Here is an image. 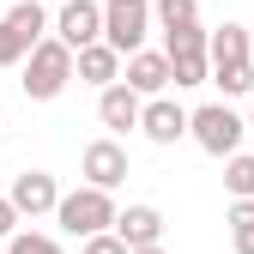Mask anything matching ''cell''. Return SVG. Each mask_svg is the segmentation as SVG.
I'll use <instances>...</instances> for the list:
<instances>
[{"label": "cell", "instance_id": "1", "mask_svg": "<svg viewBox=\"0 0 254 254\" xmlns=\"http://www.w3.org/2000/svg\"><path fill=\"white\" fill-rule=\"evenodd\" d=\"M73 79H79V49H73V43H61L55 30H49V37L24 55V79H18V85H24V97H30V103H55Z\"/></svg>", "mask_w": 254, "mask_h": 254}, {"label": "cell", "instance_id": "2", "mask_svg": "<svg viewBox=\"0 0 254 254\" xmlns=\"http://www.w3.org/2000/svg\"><path fill=\"white\" fill-rule=\"evenodd\" d=\"M212 85H224V97H254V30L242 24L212 30Z\"/></svg>", "mask_w": 254, "mask_h": 254}, {"label": "cell", "instance_id": "3", "mask_svg": "<svg viewBox=\"0 0 254 254\" xmlns=\"http://www.w3.org/2000/svg\"><path fill=\"white\" fill-rule=\"evenodd\" d=\"M55 218H61V230L67 236H97V230H115V200H109V188H73V194H61V206H55Z\"/></svg>", "mask_w": 254, "mask_h": 254}, {"label": "cell", "instance_id": "4", "mask_svg": "<svg viewBox=\"0 0 254 254\" xmlns=\"http://www.w3.org/2000/svg\"><path fill=\"white\" fill-rule=\"evenodd\" d=\"M194 145L206 151V157H230V151H242V133H248V121L230 109V103H206V109H194Z\"/></svg>", "mask_w": 254, "mask_h": 254}, {"label": "cell", "instance_id": "5", "mask_svg": "<svg viewBox=\"0 0 254 254\" xmlns=\"http://www.w3.org/2000/svg\"><path fill=\"white\" fill-rule=\"evenodd\" d=\"M151 0H103V43H115L121 55L145 49V30H151Z\"/></svg>", "mask_w": 254, "mask_h": 254}, {"label": "cell", "instance_id": "6", "mask_svg": "<svg viewBox=\"0 0 254 254\" xmlns=\"http://www.w3.org/2000/svg\"><path fill=\"white\" fill-rule=\"evenodd\" d=\"M79 170H85V182L91 188H115L127 182V151H121V139H91L85 145V157H79Z\"/></svg>", "mask_w": 254, "mask_h": 254}, {"label": "cell", "instance_id": "7", "mask_svg": "<svg viewBox=\"0 0 254 254\" xmlns=\"http://www.w3.org/2000/svg\"><path fill=\"white\" fill-rule=\"evenodd\" d=\"M55 37L73 43V49L97 43V37H103V0H67V6L55 12Z\"/></svg>", "mask_w": 254, "mask_h": 254}, {"label": "cell", "instance_id": "8", "mask_svg": "<svg viewBox=\"0 0 254 254\" xmlns=\"http://www.w3.org/2000/svg\"><path fill=\"white\" fill-rule=\"evenodd\" d=\"M127 85L139 91V97H164V91L176 85L170 79V49H133L127 55V73H121Z\"/></svg>", "mask_w": 254, "mask_h": 254}, {"label": "cell", "instance_id": "9", "mask_svg": "<svg viewBox=\"0 0 254 254\" xmlns=\"http://www.w3.org/2000/svg\"><path fill=\"white\" fill-rule=\"evenodd\" d=\"M188 127H194V115H188L182 103H170V97H145V115H139V133L151 139V145H176Z\"/></svg>", "mask_w": 254, "mask_h": 254}, {"label": "cell", "instance_id": "10", "mask_svg": "<svg viewBox=\"0 0 254 254\" xmlns=\"http://www.w3.org/2000/svg\"><path fill=\"white\" fill-rule=\"evenodd\" d=\"M139 115H145V97H139L127 79L103 85V97H97V121L109 127V133H127V127H139Z\"/></svg>", "mask_w": 254, "mask_h": 254}, {"label": "cell", "instance_id": "11", "mask_svg": "<svg viewBox=\"0 0 254 254\" xmlns=\"http://www.w3.org/2000/svg\"><path fill=\"white\" fill-rule=\"evenodd\" d=\"M12 206H18L24 218H43V212H55V206H61V188H55V176H49V170H24V176H12Z\"/></svg>", "mask_w": 254, "mask_h": 254}, {"label": "cell", "instance_id": "12", "mask_svg": "<svg viewBox=\"0 0 254 254\" xmlns=\"http://www.w3.org/2000/svg\"><path fill=\"white\" fill-rule=\"evenodd\" d=\"M79 79H85V85H97V91L115 85V79H121V49L103 43V37H97V43H85V49H79Z\"/></svg>", "mask_w": 254, "mask_h": 254}, {"label": "cell", "instance_id": "13", "mask_svg": "<svg viewBox=\"0 0 254 254\" xmlns=\"http://www.w3.org/2000/svg\"><path fill=\"white\" fill-rule=\"evenodd\" d=\"M115 230H121V242H127V248L164 242V212H157V206H127V212L115 218Z\"/></svg>", "mask_w": 254, "mask_h": 254}, {"label": "cell", "instance_id": "14", "mask_svg": "<svg viewBox=\"0 0 254 254\" xmlns=\"http://www.w3.org/2000/svg\"><path fill=\"white\" fill-rule=\"evenodd\" d=\"M170 79L176 85H206L212 79V49H182V55H170Z\"/></svg>", "mask_w": 254, "mask_h": 254}, {"label": "cell", "instance_id": "15", "mask_svg": "<svg viewBox=\"0 0 254 254\" xmlns=\"http://www.w3.org/2000/svg\"><path fill=\"white\" fill-rule=\"evenodd\" d=\"M6 24H12V30H18V37H24V43H30V49H37V43H43V37H49V12H43V6H37V0H18V6H12V12H6Z\"/></svg>", "mask_w": 254, "mask_h": 254}, {"label": "cell", "instance_id": "16", "mask_svg": "<svg viewBox=\"0 0 254 254\" xmlns=\"http://www.w3.org/2000/svg\"><path fill=\"white\" fill-rule=\"evenodd\" d=\"M224 188H230V200H248L254 194V157L248 151H230L224 157Z\"/></svg>", "mask_w": 254, "mask_h": 254}, {"label": "cell", "instance_id": "17", "mask_svg": "<svg viewBox=\"0 0 254 254\" xmlns=\"http://www.w3.org/2000/svg\"><path fill=\"white\" fill-rule=\"evenodd\" d=\"M151 12H157L164 30H176V24H194L200 18V0H151Z\"/></svg>", "mask_w": 254, "mask_h": 254}, {"label": "cell", "instance_id": "18", "mask_svg": "<svg viewBox=\"0 0 254 254\" xmlns=\"http://www.w3.org/2000/svg\"><path fill=\"white\" fill-rule=\"evenodd\" d=\"M6 254H61V242L43 236V230H12L6 236Z\"/></svg>", "mask_w": 254, "mask_h": 254}, {"label": "cell", "instance_id": "19", "mask_svg": "<svg viewBox=\"0 0 254 254\" xmlns=\"http://www.w3.org/2000/svg\"><path fill=\"white\" fill-rule=\"evenodd\" d=\"M24 55H30V43L18 37V30H12L6 18H0V67H18V61H24Z\"/></svg>", "mask_w": 254, "mask_h": 254}, {"label": "cell", "instance_id": "20", "mask_svg": "<svg viewBox=\"0 0 254 254\" xmlns=\"http://www.w3.org/2000/svg\"><path fill=\"white\" fill-rule=\"evenodd\" d=\"M85 254H133L121 242V230H97V236H85Z\"/></svg>", "mask_w": 254, "mask_h": 254}, {"label": "cell", "instance_id": "21", "mask_svg": "<svg viewBox=\"0 0 254 254\" xmlns=\"http://www.w3.org/2000/svg\"><path fill=\"white\" fill-rule=\"evenodd\" d=\"M18 224H24V212H18V206H12V194H6V200H0V236H12Z\"/></svg>", "mask_w": 254, "mask_h": 254}, {"label": "cell", "instance_id": "22", "mask_svg": "<svg viewBox=\"0 0 254 254\" xmlns=\"http://www.w3.org/2000/svg\"><path fill=\"white\" fill-rule=\"evenodd\" d=\"M236 236V254H254V224H242V230H230Z\"/></svg>", "mask_w": 254, "mask_h": 254}, {"label": "cell", "instance_id": "23", "mask_svg": "<svg viewBox=\"0 0 254 254\" xmlns=\"http://www.w3.org/2000/svg\"><path fill=\"white\" fill-rule=\"evenodd\" d=\"M133 254H164V242H145V248H133Z\"/></svg>", "mask_w": 254, "mask_h": 254}, {"label": "cell", "instance_id": "24", "mask_svg": "<svg viewBox=\"0 0 254 254\" xmlns=\"http://www.w3.org/2000/svg\"><path fill=\"white\" fill-rule=\"evenodd\" d=\"M248 30H254V24H248Z\"/></svg>", "mask_w": 254, "mask_h": 254}]
</instances>
